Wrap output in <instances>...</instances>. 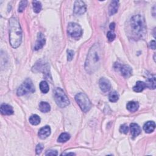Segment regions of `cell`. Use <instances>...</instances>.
Here are the masks:
<instances>
[{
  "mask_svg": "<svg viewBox=\"0 0 156 156\" xmlns=\"http://www.w3.org/2000/svg\"><path fill=\"white\" fill-rule=\"evenodd\" d=\"M67 32L74 38H79L82 36V29L80 25L76 23H70L67 27Z\"/></svg>",
  "mask_w": 156,
  "mask_h": 156,
  "instance_id": "52a82bcc",
  "label": "cell"
},
{
  "mask_svg": "<svg viewBox=\"0 0 156 156\" xmlns=\"http://www.w3.org/2000/svg\"><path fill=\"white\" fill-rule=\"evenodd\" d=\"M27 3H28L27 1L20 2V4H19V8H18V12H23V11L25 10V9L26 8V7L27 6Z\"/></svg>",
  "mask_w": 156,
  "mask_h": 156,
  "instance_id": "4316f807",
  "label": "cell"
},
{
  "mask_svg": "<svg viewBox=\"0 0 156 156\" xmlns=\"http://www.w3.org/2000/svg\"><path fill=\"white\" fill-rule=\"evenodd\" d=\"M146 87V83L142 81H137L134 87L133 90L135 92H141Z\"/></svg>",
  "mask_w": 156,
  "mask_h": 156,
  "instance_id": "ffe728a7",
  "label": "cell"
},
{
  "mask_svg": "<svg viewBox=\"0 0 156 156\" xmlns=\"http://www.w3.org/2000/svg\"><path fill=\"white\" fill-rule=\"evenodd\" d=\"M29 122L32 125L36 126L40 124V118L37 115H33L29 118Z\"/></svg>",
  "mask_w": 156,
  "mask_h": 156,
  "instance_id": "7402d4cb",
  "label": "cell"
},
{
  "mask_svg": "<svg viewBox=\"0 0 156 156\" xmlns=\"http://www.w3.org/2000/svg\"><path fill=\"white\" fill-rule=\"evenodd\" d=\"M150 46H151V48L153 49H155V42L154 40L153 41H151V43H150Z\"/></svg>",
  "mask_w": 156,
  "mask_h": 156,
  "instance_id": "d6a6232c",
  "label": "cell"
},
{
  "mask_svg": "<svg viewBox=\"0 0 156 156\" xmlns=\"http://www.w3.org/2000/svg\"><path fill=\"white\" fill-rule=\"evenodd\" d=\"M99 85L101 90L105 93L109 91L111 88V84L110 81L105 78H102L99 79Z\"/></svg>",
  "mask_w": 156,
  "mask_h": 156,
  "instance_id": "30bf717a",
  "label": "cell"
},
{
  "mask_svg": "<svg viewBox=\"0 0 156 156\" xmlns=\"http://www.w3.org/2000/svg\"><path fill=\"white\" fill-rule=\"evenodd\" d=\"M34 71L35 70H37L36 71V72L38 71H43L44 73H46L48 72V70L49 68L48 65L46 64H43V63H41V62L40 61L39 63H36L34 67Z\"/></svg>",
  "mask_w": 156,
  "mask_h": 156,
  "instance_id": "e0dca14e",
  "label": "cell"
},
{
  "mask_svg": "<svg viewBox=\"0 0 156 156\" xmlns=\"http://www.w3.org/2000/svg\"><path fill=\"white\" fill-rule=\"evenodd\" d=\"M119 7L118 1H112L109 8V14L110 15H113L118 11Z\"/></svg>",
  "mask_w": 156,
  "mask_h": 156,
  "instance_id": "2e32d148",
  "label": "cell"
},
{
  "mask_svg": "<svg viewBox=\"0 0 156 156\" xmlns=\"http://www.w3.org/2000/svg\"><path fill=\"white\" fill-rule=\"evenodd\" d=\"M155 128V124L154 121H148L143 126V129L146 133L152 132Z\"/></svg>",
  "mask_w": 156,
  "mask_h": 156,
  "instance_id": "ac0fdd59",
  "label": "cell"
},
{
  "mask_svg": "<svg viewBox=\"0 0 156 156\" xmlns=\"http://www.w3.org/2000/svg\"><path fill=\"white\" fill-rule=\"evenodd\" d=\"M51 134V128L48 126L43 127L39 130L38 136L41 139H45Z\"/></svg>",
  "mask_w": 156,
  "mask_h": 156,
  "instance_id": "7c38bea8",
  "label": "cell"
},
{
  "mask_svg": "<svg viewBox=\"0 0 156 156\" xmlns=\"http://www.w3.org/2000/svg\"><path fill=\"white\" fill-rule=\"evenodd\" d=\"M107 37L109 40V41H112L114 40V39L116 37V35L115 34V33L112 31H109L108 32V34H107Z\"/></svg>",
  "mask_w": 156,
  "mask_h": 156,
  "instance_id": "83f0119b",
  "label": "cell"
},
{
  "mask_svg": "<svg viewBox=\"0 0 156 156\" xmlns=\"http://www.w3.org/2000/svg\"><path fill=\"white\" fill-rule=\"evenodd\" d=\"M86 5L82 1H76L75 3L74 12L76 15H81L84 14L86 11Z\"/></svg>",
  "mask_w": 156,
  "mask_h": 156,
  "instance_id": "9c48e42d",
  "label": "cell"
},
{
  "mask_svg": "<svg viewBox=\"0 0 156 156\" xmlns=\"http://www.w3.org/2000/svg\"><path fill=\"white\" fill-rule=\"evenodd\" d=\"M101 62V50L98 43L93 45L89 50L85 62L86 71L91 74L98 70Z\"/></svg>",
  "mask_w": 156,
  "mask_h": 156,
  "instance_id": "6da1fadb",
  "label": "cell"
},
{
  "mask_svg": "<svg viewBox=\"0 0 156 156\" xmlns=\"http://www.w3.org/2000/svg\"><path fill=\"white\" fill-rule=\"evenodd\" d=\"M115 23H112L110 25V29H111V30L114 31V29H115Z\"/></svg>",
  "mask_w": 156,
  "mask_h": 156,
  "instance_id": "836d02e7",
  "label": "cell"
},
{
  "mask_svg": "<svg viewBox=\"0 0 156 156\" xmlns=\"http://www.w3.org/2000/svg\"><path fill=\"white\" fill-rule=\"evenodd\" d=\"M75 100L84 112H88L90 110L91 108V102L90 101L87 96L84 93H79L77 94L75 96Z\"/></svg>",
  "mask_w": 156,
  "mask_h": 156,
  "instance_id": "277c9868",
  "label": "cell"
},
{
  "mask_svg": "<svg viewBox=\"0 0 156 156\" xmlns=\"http://www.w3.org/2000/svg\"><path fill=\"white\" fill-rule=\"evenodd\" d=\"M74 51L70 49L67 50V59L68 61H71L74 57Z\"/></svg>",
  "mask_w": 156,
  "mask_h": 156,
  "instance_id": "f546056e",
  "label": "cell"
},
{
  "mask_svg": "<svg viewBox=\"0 0 156 156\" xmlns=\"http://www.w3.org/2000/svg\"><path fill=\"white\" fill-rule=\"evenodd\" d=\"M146 85V87H148L150 89L155 88V75H149L148 76Z\"/></svg>",
  "mask_w": 156,
  "mask_h": 156,
  "instance_id": "5bb4252c",
  "label": "cell"
},
{
  "mask_svg": "<svg viewBox=\"0 0 156 156\" xmlns=\"http://www.w3.org/2000/svg\"><path fill=\"white\" fill-rule=\"evenodd\" d=\"M9 41L11 45L14 48H17L22 40V31L18 20L14 17L10 20Z\"/></svg>",
  "mask_w": 156,
  "mask_h": 156,
  "instance_id": "7a4b0ae2",
  "label": "cell"
},
{
  "mask_svg": "<svg viewBox=\"0 0 156 156\" xmlns=\"http://www.w3.org/2000/svg\"><path fill=\"white\" fill-rule=\"evenodd\" d=\"M109 101L112 102H116L119 99V95L117 91H112L109 96Z\"/></svg>",
  "mask_w": 156,
  "mask_h": 156,
  "instance_id": "484cf974",
  "label": "cell"
},
{
  "mask_svg": "<svg viewBox=\"0 0 156 156\" xmlns=\"http://www.w3.org/2000/svg\"><path fill=\"white\" fill-rule=\"evenodd\" d=\"M39 109L43 113H47L50 111L51 107L48 102L42 101L39 105Z\"/></svg>",
  "mask_w": 156,
  "mask_h": 156,
  "instance_id": "44dd1931",
  "label": "cell"
},
{
  "mask_svg": "<svg viewBox=\"0 0 156 156\" xmlns=\"http://www.w3.org/2000/svg\"><path fill=\"white\" fill-rule=\"evenodd\" d=\"M130 130H131V133L132 137H137L141 133V128L136 123H131V124Z\"/></svg>",
  "mask_w": 156,
  "mask_h": 156,
  "instance_id": "9a60e30c",
  "label": "cell"
},
{
  "mask_svg": "<svg viewBox=\"0 0 156 156\" xmlns=\"http://www.w3.org/2000/svg\"><path fill=\"white\" fill-rule=\"evenodd\" d=\"M35 91V87L30 79H27L25 82L20 86L17 90V94L18 96L28 95L29 93H32Z\"/></svg>",
  "mask_w": 156,
  "mask_h": 156,
  "instance_id": "8992f818",
  "label": "cell"
},
{
  "mask_svg": "<svg viewBox=\"0 0 156 156\" xmlns=\"http://www.w3.org/2000/svg\"><path fill=\"white\" fill-rule=\"evenodd\" d=\"M115 69L117 68V70H119L121 73V75L124 76V78H129L132 75V70L131 67L127 65H121L119 64H116L115 65Z\"/></svg>",
  "mask_w": 156,
  "mask_h": 156,
  "instance_id": "ba28073f",
  "label": "cell"
},
{
  "mask_svg": "<svg viewBox=\"0 0 156 156\" xmlns=\"http://www.w3.org/2000/svg\"><path fill=\"white\" fill-rule=\"evenodd\" d=\"M32 5H33V9L35 13H39L41 10V4L40 2L38 1H34L32 2Z\"/></svg>",
  "mask_w": 156,
  "mask_h": 156,
  "instance_id": "d4e9b609",
  "label": "cell"
},
{
  "mask_svg": "<svg viewBox=\"0 0 156 156\" xmlns=\"http://www.w3.org/2000/svg\"><path fill=\"white\" fill-rule=\"evenodd\" d=\"M126 108L129 111H130L131 112H136L138 109L139 105L137 102L130 101L127 104Z\"/></svg>",
  "mask_w": 156,
  "mask_h": 156,
  "instance_id": "d6986e66",
  "label": "cell"
},
{
  "mask_svg": "<svg viewBox=\"0 0 156 156\" xmlns=\"http://www.w3.org/2000/svg\"><path fill=\"white\" fill-rule=\"evenodd\" d=\"M40 89L43 93H47L49 90L48 83L46 81H41L40 83Z\"/></svg>",
  "mask_w": 156,
  "mask_h": 156,
  "instance_id": "cb8c5ba5",
  "label": "cell"
},
{
  "mask_svg": "<svg viewBox=\"0 0 156 156\" xmlns=\"http://www.w3.org/2000/svg\"><path fill=\"white\" fill-rule=\"evenodd\" d=\"M70 138V134H68V133L64 132L60 135V136L59 137V138L58 139V142H60V143H64V142H66L68 140H69Z\"/></svg>",
  "mask_w": 156,
  "mask_h": 156,
  "instance_id": "603a6c76",
  "label": "cell"
},
{
  "mask_svg": "<svg viewBox=\"0 0 156 156\" xmlns=\"http://www.w3.org/2000/svg\"><path fill=\"white\" fill-rule=\"evenodd\" d=\"M45 44V38L43 34L41 32L37 34V39L34 46L35 50H38L43 48L44 45Z\"/></svg>",
  "mask_w": 156,
  "mask_h": 156,
  "instance_id": "8fae6325",
  "label": "cell"
},
{
  "mask_svg": "<svg viewBox=\"0 0 156 156\" xmlns=\"http://www.w3.org/2000/svg\"><path fill=\"white\" fill-rule=\"evenodd\" d=\"M132 32L138 38H143L146 33V26L144 18L141 15H136L131 20Z\"/></svg>",
  "mask_w": 156,
  "mask_h": 156,
  "instance_id": "3957f363",
  "label": "cell"
},
{
  "mask_svg": "<svg viewBox=\"0 0 156 156\" xmlns=\"http://www.w3.org/2000/svg\"><path fill=\"white\" fill-rule=\"evenodd\" d=\"M128 131H129L128 126L126 124L121 125V127H120V132H121V133H123V134H128Z\"/></svg>",
  "mask_w": 156,
  "mask_h": 156,
  "instance_id": "f1b7e54d",
  "label": "cell"
},
{
  "mask_svg": "<svg viewBox=\"0 0 156 156\" xmlns=\"http://www.w3.org/2000/svg\"><path fill=\"white\" fill-rule=\"evenodd\" d=\"M1 112L5 115H11L14 114V110L10 105H6V104H2L1 106Z\"/></svg>",
  "mask_w": 156,
  "mask_h": 156,
  "instance_id": "4fadbf2b",
  "label": "cell"
},
{
  "mask_svg": "<svg viewBox=\"0 0 156 156\" xmlns=\"http://www.w3.org/2000/svg\"><path fill=\"white\" fill-rule=\"evenodd\" d=\"M58 151L56 150H49L45 153V155H58Z\"/></svg>",
  "mask_w": 156,
  "mask_h": 156,
  "instance_id": "1f68e13d",
  "label": "cell"
},
{
  "mask_svg": "<svg viewBox=\"0 0 156 156\" xmlns=\"http://www.w3.org/2000/svg\"><path fill=\"white\" fill-rule=\"evenodd\" d=\"M55 99L58 106L65 108L69 105L70 101L64 90L61 88H57L55 91Z\"/></svg>",
  "mask_w": 156,
  "mask_h": 156,
  "instance_id": "5b68a950",
  "label": "cell"
},
{
  "mask_svg": "<svg viewBox=\"0 0 156 156\" xmlns=\"http://www.w3.org/2000/svg\"><path fill=\"white\" fill-rule=\"evenodd\" d=\"M75 155V154L74 153H63L62 154V155Z\"/></svg>",
  "mask_w": 156,
  "mask_h": 156,
  "instance_id": "e575fe53",
  "label": "cell"
},
{
  "mask_svg": "<svg viewBox=\"0 0 156 156\" xmlns=\"http://www.w3.org/2000/svg\"><path fill=\"white\" fill-rule=\"evenodd\" d=\"M43 145L41 143H39L38 144H37V147H36V149H35V151H36V154L37 155H39L41 154V151H43Z\"/></svg>",
  "mask_w": 156,
  "mask_h": 156,
  "instance_id": "4dcf8cb0",
  "label": "cell"
}]
</instances>
